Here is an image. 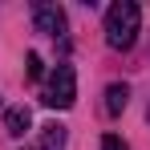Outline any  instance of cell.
<instances>
[{"label":"cell","instance_id":"cell-1","mask_svg":"<svg viewBox=\"0 0 150 150\" xmlns=\"http://www.w3.org/2000/svg\"><path fill=\"white\" fill-rule=\"evenodd\" d=\"M138 21H142V12H138L134 0H114L110 12H105V45L110 49H130L138 41Z\"/></svg>","mask_w":150,"mask_h":150},{"label":"cell","instance_id":"cell-2","mask_svg":"<svg viewBox=\"0 0 150 150\" xmlns=\"http://www.w3.org/2000/svg\"><path fill=\"white\" fill-rule=\"evenodd\" d=\"M45 105L49 110H69L77 101V73H73V65H57L49 73V81H45Z\"/></svg>","mask_w":150,"mask_h":150},{"label":"cell","instance_id":"cell-3","mask_svg":"<svg viewBox=\"0 0 150 150\" xmlns=\"http://www.w3.org/2000/svg\"><path fill=\"white\" fill-rule=\"evenodd\" d=\"M33 25L45 37H65V8L61 4H37L33 8Z\"/></svg>","mask_w":150,"mask_h":150},{"label":"cell","instance_id":"cell-4","mask_svg":"<svg viewBox=\"0 0 150 150\" xmlns=\"http://www.w3.org/2000/svg\"><path fill=\"white\" fill-rule=\"evenodd\" d=\"M65 138H69L65 126H57V122L41 126V150H65Z\"/></svg>","mask_w":150,"mask_h":150},{"label":"cell","instance_id":"cell-5","mask_svg":"<svg viewBox=\"0 0 150 150\" xmlns=\"http://www.w3.org/2000/svg\"><path fill=\"white\" fill-rule=\"evenodd\" d=\"M4 126H8V134H12V138H21L28 126H33V118H28V110H25V105H12V110L4 114Z\"/></svg>","mask_w":150,"mask_h":150},{"label":"cell","instance_id":"cell-6","mask_svg":"<svg viewBox=\"0 0 150 150\" xmlns=\"http://www.w3.org/2000/svg\"><path fill=\"white\" fill-rule=\"evenodd\" d=\"M126 101H130V89H126L122 81H114V85L105 89V114H122Z\"/></svg>","mask_w":150,"mask_h":150},{"label":"cell","instance_id":"cell-7","mask_svg":"<svg viewBox=\"0 0 150 150\" xmlns=\"http://www.w3.org/2000/svg\"><path fill=\"white\" fill-rule=\"evenodd\" d=\"M25 73L33 77V81H37V77L45 73V65H41V57H37V53H28V57H25Z\"/></svg>","mask_w":150,"mask_h":150},{"label":"cell","instance_id":"cell-8","mask_svg":"<svg viewBox=\"0 0 150 150\" xmlns=\"http://www.w3.org/2000/svg\"><path fill=\"white\" fill-rule=\"evenodd\" d=\"M101 150H126V142L118 134H105V138H101Z\"/></svg>","mask_w":150,"mask_h":150}]
</instances>
